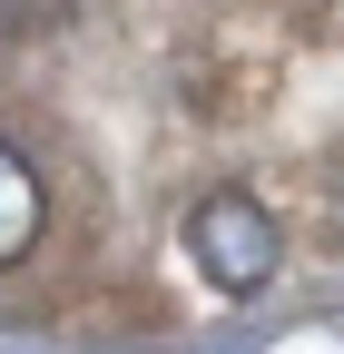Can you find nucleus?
<instances>
[{"instance_id":"nucleus-1","label":"nucleus","mask_w":344,"mask_h":354,"mask_svg":"<svg viewBox=\"0 0 344 354\" xmlns=\"http://www.w3.org/2000/svg\"><path fill=\"white\" fill-rule=\"evenodd\" d=\"M187 256H197V276L217 286V295H256V286H276V266H285L276 207L246 197V187H207V197L187 207Z\"/></svg>"},{"instance_id":"nucleus-2","label":"nucleus","mask_w":344,"mask_h":354,"mask_svg":"<svg viewBox=\"0 0 344 354\" xmlns=\"http://www.w3.org/2000/svg\"><path fill=\"white\" fill-rule=\"evenodd\" d=\"M39 216H50V197H39V167L0 138V266H20L39 246Z\"/></svg>"}]
</instances>
